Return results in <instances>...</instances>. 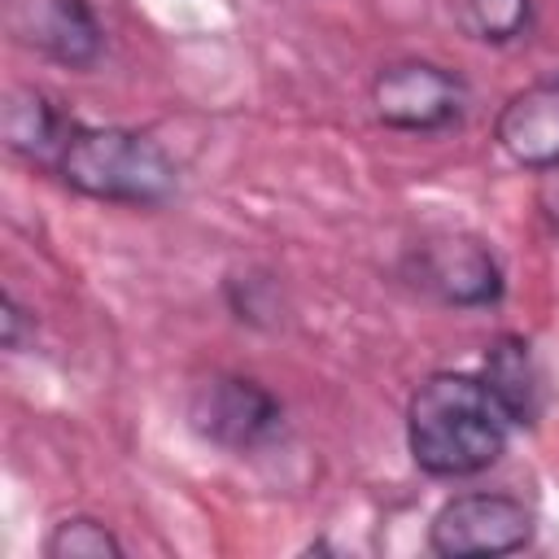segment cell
I'll return each instance as SVG.
<instances>
[{"label":"cell","instance_id":"1","mask_svg":"<svg viewBox=\"0 0 559 559\" xmlns=\"http://www.w3.org/2000/svg\"><path fill=\"white\" fill-rule=\"evenodd\" d=\"M511 419L485 389V380L463 371L428 376L406 411V441L428 476H476L493 467L507 450Z\"/></svg>","mask_w":559,"mask_h":559},{"label":"cell","instance_id":"2","mask_svg":"<svg viewBox=\"0 0 559 559\" xmlns=\"http://www.w3.org/2000/svg\"><path fill=\"white\" fill-rule=\"evenodd\" d=\"M57 170L74 192L118 205H157L175 192V162L127 127H70Z\"/></svg>","mask_w":559,"mask_h":559},{"label":"cell","instance_id":"3","mask_svg":"<svg viewBox=\"0 0 559 559\" xmlns=\"http://www.w3.org/2000/svg\"><path fill=\"white\" fill-rule=\"evenodd\" d=\"M533 537V515L524 502L507 493H463L450 498L428 528V546L437 555L463 559V555H511L524 550Z\"/></svg>","mask_w":559,"mask_h":559},{"label":"cell","instance_id":"4","mask_svg":"<svg viewBox=\"0 0 559 559\" xmlns=\"http://www.w3.org/2000/svg\"><path fill=\"white\" fill-rule=\"evenodd\" d=\"M371 100H376V114L384 127L441 131L463 114L467 87L459 74H450L432 61H393L376 74Z\"/></svg>","mask_w":559,"mask_h":559},{"label":"cell","instance_id":"5","mask_svg":"<svg viewBox=\"0 0 559 559\" xmlns=\"http://www.w3.org/2000/svg\"><path fill=\"white\" fill-rule=\"evenodd\" d=\"M406 275L445 306H489L502 293L493 253L472 236H432L406 258Z\"/></svg>","mask_w":559,"mask_h":559},{"label":"cell","instance_id":"6","mask_svg":"<svg viewBox=\"0 0 559 559\" xmlns=\"http://www.w3.org/2000/svg\"><path fill=\"white\" fill-rule=\"evenodd\" d=\"M188 419L201 437H210L227 450H249L280 428V402L258 380L210 376L205 384H197Z\"/></svg>","mask_w":559,"mask_h":559},{"label":"cell","instance_id":"7","mask_svg":"<svg viewBox=\"0 0 559 559\" xmlns=\"http://www.w3.org/2000/svg\"><path fill=\"white\" fill-rule=\"evenodd\" d=\"M4 31L61 66H92L100 57V22L87 0H4Z\"/></svg>","mask_w":559,"mask_h":559},{"label":"cell","instance_id":"8","mask_svg":"<svg viewBox=\"0 0 559 559\" xmlns=\"http://www.w3.org/2000/svg\"><path fill=\"white\" fill-rule=\"evenodd\" d=\"M502 153L528 170H559V74L515 92L493 127Z\"/></svg>","mask_w":559,"mask_h":559},{"label":"cell","instance_id":"9","mask_svg":"<svg viewBox=\"0 0 559 559\" xmlns=\"http://www.w3.org/2000/svg\"><path fill=\"white\" fill-rule=\"evenodd\" d=\"M485 389L493 393V402L502 406V415L511 424H533L542 415V376L533 362L528 341L520 336H498L485 354Z\"/></svg>","mask_w":559,"mask_h":559},{"label":"cell","instance_id":"10","mask_svg":"<svg viewBox=\"0 0 559 559\" xmlns=\"http://www.w3.org/2000/svg\"><path fill=\"white\" fill-rule=\"evenodd\" d=\"M0 131H4V144L13 153H26V157H48V153H61L66 144V122L61 114L52 109V100L35 87H9L4 92V105H0Z\"/></svg>","mask_w":559,"mask_h":559},{"label":"cell","instance_id":"11","mask_svg":"<svg viewBox=\"0 0 559 559\" xmlns=\"http://www.w3.org/2000/svg\"><path fill=\"white\" fill-rule=\"evenodd\" d=\"M454 22L485 44H507L528 26L533 0H450Z\"/></svg>","mask_w":559,"mask_h":559},{"label":"cell","instance_id":"12","mask_svg":"<svg viewBox=\"0 0 559 559\" xmlns=\"http://www.w3.org/2000/svg\"><path fill=\"white\" fill-rule=\"evenodd\" d=\"M48 559H118L122 542L92 515H70L52 528V537L44 542Z\"/></svg>","mask_w":559,"mask_h":559},{"label":"cell","instance_id":"13","mask_svg":"<svg viewBox=\"0 0 559 559\" xmlns=\"http://www.w3.org/2000/svg\"><path fill=\"white\" fill-rule=\"evenodd\" d=\"M0 323H4V349H22V328H26V310L13 301V297H4V314H0Z\"/></svg>","mask_w":559,"mask_h":559},{"label":"cell","instance_id":"14","mask_svg":"<svg viewBox=\"0 0 559 559\" xmlns=\"http://www.w3.org/2000/svg\"><path fill=\"white\" fill-rule=\"evenodd\" d=\"M542 205H546V218H550V227L559 231V175H555V183L542 192Z\"/></svg>","mask_w":559,"mask_h":559}]
</instances>
